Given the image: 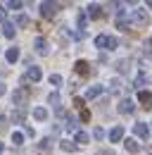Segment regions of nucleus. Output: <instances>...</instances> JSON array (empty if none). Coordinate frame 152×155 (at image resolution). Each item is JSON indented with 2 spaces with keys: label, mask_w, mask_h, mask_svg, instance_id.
Instances as JSON below:
<instances>
[{
  "label": "nucleus",
  "mask_w": 152,
  "mask_h": 155,
  "mask_svg": "<svg viewBox=\"0 0 152 155\" xmlns=\"http://www.w3.org/2000/svg\"><path fill=\"white\" fill-rule=\"evenodd\" d=\"M145 84H147V77H145V74L140 72V74L135 77V88H138V86H145Z\"/></svg>",
  "instance_id": "nucleus-26"
},
{
  "label": "nucleus",
  "mask_w": 152,
  "mask_h": 155,
  "mask_svg": "<svg viewBox=\"0 0 152 155\" xmlns=\"http://www.w3.org/2000/svg\"><path fill=\"white\" fill-rule=\"evenodd\" d=\"M50 105H55V110H59V93H50Z\"/></svg>",
  "instance_id": "nucleus-25"
},
{
  "label": "nucleus",
  "mask_w": 152,
  "mask_h": 155,
  "mask_svg": "<svg viewBox=\"0 0 152 155\" xmlns=\"http://www.w3.org/2000/svg\"><path fill=\"white\" fill-rule=\"evenodd\" d=\"M86 19H88V17H86V15H83V12H81V15H78V26H81V29H83V26H86Z\"/></svg>",
  "instance_id": "nucleus-32"
},
{
  "label": "nucleus",
  "mask_w": 152,
  "mask_h": 155,
  "mask_svg": "<svg viewBox=\"0 0 152 155\" xmlns=\"http://www.w3.org/2000/svg\"><path fill=\"white\" fill-rule=\"evenodd\" d=\"M67 129H71V131L76 129V119L74 117H67Z\"/></svg>",
  "instance_id": "nucleus-31"
},
{
  "label": "nucleus",
  "mask_w": 152,
  "mask_h": 155,
  "mask_svg": "<svg viewBox=\"0 0 152 155\" xmlns=\"http://www.w3.org/2000/svg\"><path fill=\"white\" fill-rule=\"evenodd\" d=\"M24 119H26V107H17V110L12 112V122H14V124H21Z\"/></svg>",
  "instance_id": "nucleus-12"
},
{
  "label": "nucleus",
  "mask_w": 152,
  "mask_h": 155,
  "mask_svg": "<svg viewBox=\"0 0 152 155\" xmlns=\"http://www.w3.org/2000/svg\"><path fill=\"white\" fill-rule=\"evenodd\" d=\"M2 17H5V7H0V19H2Z\"/></svg>",
  "instance_id": "nucleus-38"
},
{
  "label": "nucleus",
  "mask_w": 152,
  "mask_h": 155,
  "mask_svg": "<svg viewBox=\"0 0 152 155\" xmlns=\"http://www.w3.org/2000/svg\"><path fill=\"white\" fill-rule=\"evenodd\" d=\"M5 58H7V62H10V64H14V62L19 60V48H10Z\"/></svg>",
  "instance_id": "nucleus-17"
},
{
  "label": "nucleus",
  "mask_w": 152,
  "mask_h": 155,
  "mask_svg": "<svg viewBox=\"0 0 152 155\" xmlns=\"http://www.w3.org/2000/svg\"><path fill=\"white\" fill-rule=\"evenodd\" d=\"M147 7H152V0H147Z\"/></svg>",
  "instance_id": "nucleus-39"
},
{
  "label": "nucleus",
  "mask_w": 152,
  "mask_h": 155,
  "mask_svg": "<svg viewBox=\"0 0 152 155\" xmlns=\"http://www.w3.org/2000/svg\"><path fill=\"white\" fill-rule=\"evenodd\" d=\"M116 69H119L121 74H126V72H128V60H121V62H116Z\"/></svg>",
  "instance_id": "nucleus-24"
},
{
  "label": "nucleus",
  "mask_w": 152,
  "mask_h": 155,
  "mask_svg": "<svg viewBox=\"0 0 152 155\" xmlns=\"http://www.w3.org/2000/svg\"><path fill=\"white\" fill-rule=\"evenodd\" d=\"M150 45H152V38H150Z\"/></svg>",
  "instance_id": "nucleus-41"
},
{
  "label": "nucleus",
  "mask_w": 152,
  "mask_h": 155,
  "mask_svg": "<svg viewBox=\"0 0 152 155\" xmlns=\"http://www.w3.org/2000/svg\"><path fill=\"white\" fill-rule=\"evenodd\" d=\"M138 100L143 103V107H152V93L150 91H138Z\"/></svg>",
  "instance_id": "nucleus-10"
},
{
  "label": "nucleus",
  "mask_w": 152,
  "mask_h": 155,
  "mask_svg": "<svg viewBox=\"0 0 152 155\" xmlns=\"http://www.w3.org/2000/svg\"><path fill=\"white\" fill-rule=\"evenodd\" d=\"M33 117H36L38 122H43V119H48V110H45V107H36V110H33Z\"/></svg>",
  "instance_id": "nucleus-19"
},
{
  "label": "nucleus",
  "mask_w": 152,
  "mask_h": 155,
  "mask_svg": "<svg viewBox=\"0 0 152 155\" xmlns=\"http://www.w3.org/2000/svg\"><path fill=\"white\" fill-rule=\"evenodd\" d=\"M119 112L121 115H131L133 112V100H121L119 103Z\"/></svg>",
  "instance_id": "nucleus-14"
},
{
  "label": "nucleus",
  "mask_w": 152,
  "mask_h": 155,
  "mask_svg": "<svg viewBox=\"0 0 152 155\" xmlns=\"http://www.w3.org/2000/svg\"><path fill=\"white\" fill-rule=\"evenodd\" d=\"M93 136L97 138V141H102V138H105V129H102V127H97V129L93 131Z\"/></svg>",
  "instance_id": "nucleus-28"
},
{
  "label": "nucleus",
  "mask_w": 152,
  "mask_h": 155,
  "mask_svg": "<svg viewBox=\"0 0 152 155\" xmlns=\"http://www.w3.org/2000/svg\"><path fill=\"white\" fill-rule=\"evenodd\" d=\"M17 24H19V26H29L31 21H29V17H26V15H19V17H17Z\"/></svg>",
  "instance_id": "nucleus-27"
},
{
  "label": "nucleus",
  "mask_w": 152,
  "mask_h": 155,
  "mask_svg": "<svg viewBox=\"0 0 152 155\" xmlns=\"http://www.w3.org/2000/svg\"><path fill=\"white\" fill-rule=\"evenodd\" d=\"M121 138H124V127H114L112 131H109V141H112V143H119Z\"/></svg>",
  "instance_id": "nucleus-11"
},
{
  "label": "nucleus",
  "mask_w": 152,
  "mask_h": 155,
  "mask_svg": "<svg viewBox=\"0 0 152 155\" xmlns=\"http://www.w3.org/2000/svg\"><path fill=\"white\" fill-rule=\"evenodd\" d=\"M133 134L138 136L140 141H147V138H150V129H147V124L138 122V124H133Z\"/></svg>",
  "instance_id": "nucleus-5"
},
{
  "label": "nucleus",
  "mask_w": 152,
  "mask_h": 155,
  "mask_svg": "<svg viewBox=\"0 0 152 155\" xmlns=\"http://www.w3.org/2000/svg\"><path fill=\"white\" fill-rule=\"evenodd\" d=\"M50 84H52V86H59V84H62V77H59V74H50Z\"/></svg>",
  "instance_id": "nucleus-29"
},
{
  "label": "nucleus",
  "mask_w": 152,
  "mask_h": 155,
  "mask_svg": "<svg viewBox=\"0 0 152 155\" xmlns=\"http://www.w3.org/2000/svg\"><path fill=\"white\" fill-rule=\"evenodd\" d=\"M12 143H14V146H21V143H24V134H21V131H14V134H12Z\"/></svg>",
  "instance_id": "nucleus-23"
},
{
  "label": "nucleus",
  "mask_w": 152,
  "mask_h": 155,
  "mask_svg": "<svg viewBox=\"0 0 152 155\" xmlns=\"http://www.w3.org/2000/svg\"><path fill=\"white\" fill-rule=\"evenodd\" d=\"M116 26H119L121 31H128V19H126V12H124L121 5H119V10H116Z\"/></svg>",
  "instance_id": "nucleus-6"
},
{
  "label": "nucleus",
  "mask_w": 152,
  "mask_h": 155,
  "mask_svg": "<svg viewBox=\"0 0 152 155\" xmlns=\"http://www.w3.org/2000/svg\"><path fill=\"white\" fill-rule=\"evenodd\" d=\"M50 148H52V141H50V138H43V141L38 143V150H40V153H48Z\"/></svg>",
  "instance_id": "nucleus-18"
},
{
  "label": "nucleus",
  "mask_w": 152,
  "mask_h": 155,
  "mask_svg": "<svg viewBox=\"0 0 152 155\" xmlns=\"http://www.w3.org/2000/svg\"><path fill=\"white\" fill-rule=\"evenodd\" d=\"M26 98H29V88H19V91H14L12 100H14V105H17V107H24Z\"/></svg>",
  "instance_id": "nucleus-7"
},
{
  "label": "nucleus",
  "mask_w": 152,
  "mask_h": 155,
  "mask_svg": "<svg viewBox=\"0 0 152 155\" xmlns=\"http://www.w3.org/2000/svg\"><path fill=\"white\" fill-rule=\"evenodd\" d=\"M33 48H36V53H40V55H48V41L45 38H36Z\"/></svg>",
  "instance_id": "nucleus-13"
},
{
  "label": "nucleus",
  "mask_w": 152,
  "mask_h": 155,
  "mask_svg": "<svg viewBox=\"0 0 152 155\" xmlns=\"http://www.w3.org/2000/svg\"><path fill=\"white\" fill-rule=\"evenodd\" d=\"M88 141H90V136L86 134V131H76V143L83 146V143H88Z\"/></svg>",
  "instance_id": "nucleus-20"
},
{
  "label": "nucleus",
  "mask_w": 152,
  "mask_h": 155,
  "mask_svg": "<svg viewBox=\"0 0 152 155\" xmlns=\"http://www.w3.org/2000/svg\"><path fill=\"white\" fill-rule=\"evenodd\" d=\"M5 129H7V119H5V117H0V131H5Z\"/></svg>",
  "instance_id": "nucleus-34"
},
{
  "label": "nucleus",
  "mask_w": 152,
  "mask_h": 155,
  "mask_svg": "<svg viewBox=\"0 0 152 155\" xmlns=\"http://www.w3.org/2000/svg\"><path fill=\"white\" fill-rule=\"evenodd\" d=\"M40 77H43L40 67H29V72L21 77V84H29V81H40Z\"/></svg>",
  "instance_id": "nucleus-4"
},
{
  "label": "nucleus",
  "mask_w": 152,
  "mask_h": 155,
  "mask_svg": "<svg viewBox=\"0 0 152 155\" xmlns=\"http://www.w3.org/2000/svg\"><path fill=\"white\" fill-rule=\"evenodd\" d=\"M95 45H97V48H105V50H114L119 43H116L114 36H105V34H100V36L95 38Z\"/></svg>",
  "instance_id": "nucleus-2"
},
{
  "label": "nucleus",
  "mask_w": 152,
  "mask_h": 155,
  "mask_svg": "<svg viewBox=\"0 0 152 155\" xmlns=\"http://www.w3.org/2000/svg\"><path fill=\"white\" fill-rule=\"evenodd\" d=\"M0 153H2V143H0Z\"/></svg>",
  "instance_id": "nucleus-40"
},
{
  "label": "nucleus",
  "mask_w": 152,
  "mask_h": 155,
  "mask_svg": "<svg viewBox=\"0 0 152 155\" xmlns=\"http://www.w3.org/2000/svg\"><path fill=\"white\" fill-rule=\"evenodd\" d=\"M59 146H62V150H67V153H74L76 150V143H71V141H62Z\"/></svg>",
  "instance_id": "nucleus-22"
},
{
  "label": "nucleus",
  "mask_w": 152,
  "mask_h": 155,
  "mask_svg": "<svg viewBox=\"0 0 152 155\" xmlns=\"http://www.w3.org/2000/svg\"><path fill=\"white\" fill-rule=\"evenodd\" d=\"M124 143H126V150H128V153H138V150H140V143H138L135 138H126Z\"/></svg>",
  "instance_id": "nucleus-15"
},
{
  "label": "nucleus",
  "mask_w": 152,
  "mask_h": 155,
  "mask_svg": "<svg viewBox=\"0 0 152 155\" xmlns=\"http://www.w3.org/2000/svg\"><path fill=\"white\" fill-rule=\"evenodd\" d=\"M81 119H83V122H88V119H90V112H88V110H86V107H83V110H81Z\"/></svg>",
  "instance_id": "nucleus-33"
},
{
  "label": "nucleus",
  "mask_w": 152,
  "mask_h": 155,
  "mask_svg": "<svg viewBox=\"0 0 152 155\" xmlns=\"http://www.w3.org/2000/svg\"><path fill=\"white\" fill-rule=\"evenodd\" d=\"M2 34L7 38H14V24L12 21H2Z\"/></svg>",
  "instance_id": "nucleus-16"
},
{
  "label": "nucleus",
  "mask_w": 152,
  "mask_h": 155,
  "mask_svg": "<svg viewBox=\"0 0 152 155\" xmlns=\"http://www.w3.org/2000/svg\"><path fill=\"white\" fill-rule=\"evenodd\" d=\"M7 7H10V10H19V7H21V2H7Z\"/></svg>",
  "instance_id": "nucleus-35"
},
{
  "label": "nucleus",
  "mask_w": 152,
  "mask_h": 155,
  "mask_svg": "<svg viewBox=\"0 0 152 155\" xmlns=\"http://www.w3.org/2000/svg\"><path fill=\"white\" fill-rule=\"evenodd\" d=\"M0 96H5V86L2 84H0Z\"/></svg>",
  "instance_id": "nucleus-37"
},
{
  "label": "nucleus",
  "mask_w": 152,
  "mask_h": 155,
  "mask_svg": "<svg viewBox=\"0 0 152 155\" xmlns=\"http://www.w3.org/2000/svg\"><path fill=\"white\" fill-rule=\"evenodd\" d=\"M131 24H133V26H140V29L147 26V24H150L147 12H145V10H133V12H131Z\"/></svg>",
  "instance_id": "nucleus-1"
},
{
  "label": "nucleus",
  "mask_w": 152,
  "mask_h": 155,
  "mask_svg": "<svg viewBox=\"0 0 152 155\" xmlns=\"http://www.w3.org/2000/svg\"><path fill=\"white\" fill-rule=\"evenodd\" d=\"M100 155H114V150H100Z\"/></svg>",
  "instance_id": "nucleus-36"
},
{
  "label": "nucleus",
  "mask_w": 152,
  "mask_h": 155,
  "mask_svg": "<svg viewBox=\"0 0 152 155\" xmlns=\"http://www.w3.org/2000/svg\"><path fill=\"white\" fill-rule=\"evenodd\" d=\"M57 2H40V17H45V19H52L57 15Z\"/></svg>",
  "instance_id": "nucleus-3"
},
{
  "label": "nucleus",
  "mask_w": 152,
  "mask_h": 155,
  "mask_svg": "<svg viewBox=\"0 0 152 155\" xmlns=\"http://www.w3.org/2000/svg\"><path fill=\"white\" fill-rule=\"evenodd\" d=\"M102 93V86H93V88H88V93H86V98H97Z\"/></svg>",
  "instance_id": "nucleus-21"
},
{
  "label": "nucleus",
  "mask_w": 152,
  "mask_h": 155,
  "mask_svg": "<svg viewBox=\"0 0 152 155\" xmlns=\"http://www.w3.org/2000/svg\"><path fill=\"white\" fill-rule=\"evenodd\" d=\"M88 17H90V19H102V17H105V10H102V5H97V2L88 5Z\"/></svg>",
  "instance_id": "nucleus-8"
},
{
  "label": "nucleus",
  "mask_w": 152,
  "mask_h": 155,
  "mask_svg": "<svg viewBox=\"0 0 152 155\" xmlns=\"http://www.w3.org/2000/svg\"><path fill=\"white\" fill-rule=\"evenodd\" d=\"M74 105L78 110H83V107H86V100H83V98H74Z\"/></svg>",
  "instance_id": "nucleus-30"
},
{
  "label": "nucleus",
  "mask_w": 152,
  "mask_h": 155,
  "mask_svg": "<svg viewBox=\"0 0 152 155\" xmlns=\"http://www.w3.org/2000/svg\"><path fill=\"white\" fill-rule=\"evenodd\" d=\"M74 69H76V74H81V77H88V74H90V64H88L86 60H78L74 64Z\"/></svg>",
  "instance_id": "nucleus-9"
}]
</instances>
